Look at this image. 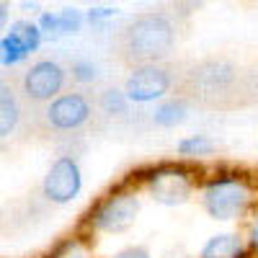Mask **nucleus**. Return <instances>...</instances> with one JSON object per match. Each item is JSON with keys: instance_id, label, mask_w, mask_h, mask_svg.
I'll list each match as a JSON object with an SVG mask.
<instances>
[{"instance_id": "nucleus-20", "label": "nucleus", "mask_w": 258, "mask_h": 258, "mask_svg": "<svg viewBox=\"0 0 258 258\" xmlns=\"http://www.w3.org/2000/svg\"><path fill=\"white\" fill-rule=\"evenodd\" d=\"M111 258H150V253L145 248H126V250H121V253H116Z\"/></svg>"}, {"instance_id": "nucleus-18", "label": "nucleus", "mask_w": 258, "mask_h": 258, "mask_svg": "<svg viewBox=\"0 0 258 258\" xmlns=\"http://www.w3.org/2000/svg\"><path fill=\"white\" fill-rule=\"evenodd\" d=\"M57 26H59V34H75L83 26V16L78 11L68 8V11L57 13Z\"/></svg>"}, {"instance_id": "nucleus-5", "label": "nucleus", "mask_w": 258, "mask_h": 258, "mask_svg": "<svg viewBox=\"0 0 258 258\" xmlns=\"http://www.w3.org/2000/svg\"><path fill=\"white\" fill-rule=\"evenodd\" d=\"M176 83V68L163 62H150V64H140L132 68V75L126 78L124 85V96L135 103H147L163 98Z\"/></svg>"}, {"instance_id": "nucleus-19", "label": "nucleus", "mask_w": 258, "mask_h": 258, "mask_svg": "<svg viewBox=\"0 0 258 258\" xmlns=\"http://www.w3.org/2000/svg\"><path fill=\"white\" fill-rule=\"evenodd\" d=\"M114 16V11H109V8H98V11H91L88 13V21L91 24H103L106 18H111Z\"/></svg>"}, {"instance_id": "nucleus-21", "label": "nucleus", "mask_w": 258, "mask_h": 258, "mask_svg": "<svg viewBox=\"0 0 258 258\" xmlns=\"http://www.w3.org/2000/svg\"><path fill=\"white\" fill-rule=\"evenodd\" d=\"M250 245L258 250V217H255V222H253V227H250Z\"/></svg>"}, {"instance_id": "nucleus-15", "label": "nucleus", "mask_w": 258, "mask_h": 258, "mask_svg": "<svg viewBox=\"0 0 258 258\" xmlns=\"http://www.w3.org/2000/svg\"><path fill=\"white\" fill-rule=\"evenodd\" d=\"M49 258H91V248L85 240L80 238H70L57 245V250L49 255Z\"/></svg>"}, {"instance_id": "nucleus-17", "label": "nucleus", "mask_w": 258, "mask_h": 258, "mask_svg": "<svg viewBox=\"0 0 258 258\" xmlns=\"http://www.w3.org/2000/svg\"><path fill=\"white\" fill-rule=\"evenodd\" d=\"M70 75H73L75 83L88 85V83H93V80L98 78V68H96L93 62H88V59H75V62L70 64Z\"/></svg>"}, {"instance_id": "nucleus-8", "label": "nucleus", "mask_w": 258, "mask_h": 258, "mask_svg": "<svg viewBox=\"0 0 258 258\" xmlns=\"http://www.w3.org/2000/svg\"><path fill=\"white\" fill-rule=\"evenodd\" d=\"M80 183H83V178H80L78 160L62 155L47 170L44 183H41V194H44V199L52 202V204H68L70 199L78 197Z\"/></svg>"}, {"instance_id": "nucleus-3", "label": "nucleus", "mask_w": 258, "mask_h": 258, "mask_svg": "<svg viewBox=\"0 0 258 258\" xmlns=\"http://www.w3.org/2000/svg\"><path fill=\"white\" fill-rule=\"evenodd\" d=\"M93 116V106L83 93H59L44 103L36 114V126L41 132H75L83 129Z\"/></svg>"}, {"instance_id": "nucleus-16", "label": "nucleus", "mask_w": 258, "mask_h": 258, "mask_svg": "<svg viewBox=\"0 0 258 258\" xmlns=\"http://www.w3.org/2000/svg\"><path fill=\"white\" fill-rule=\"evenodd\" d=\"M214 150V142L204 135H197V137H188L178 145V153L181 155H209Z\"/></svg>"}, {"instance_id": "nucleus-4", "label": "nucleus", "mask_w": 258, "mask_h": 258, "mask_svg": "<svg viewBox=\"0 0 258 258\" xmlns=\"http://www.w3.org/2000/svg\"><path fill=\"white\" fill-rule=\"evenodd\" d=\"M68 83V70L62 68V62L57 59H36L34 64L24 70V75L18 78V88L26 103H47L54 96H59L64 91Z\"/></svg>"}, {"instance_id": "nucleus-9", "label": "nucleus", "mask_w": 258, "mask_h": 258, "mask_svg": "<svg viewBox=\"0 0 258 258\" xmlns=\"http://www.w3.org/2000/svg\"><path fill=\"white\" fill-rule=\"evenodd\" d=\"M194 188V181L186 170L181 168H160L153 176H147V191L153 194V199L160 204H181L188 199V194Z\"/></svg>"}, {"instance_id": "nucleus-1", "label": "nucleus", "mask_w": 258, "mask_h": 258, "mask_svg": "<svg viewBox=\"0 0 258 258\" xmlns=\"http://www.w3.org/2000/svg\"><path fill=\"white\" fill-rule=\"evenodd\" d=\"M173 88L181 101L207 111H235L258 103V73L222 57H209L176 73Z\"/></svg>"}, {"instance_id": "nucleus-11", "label": "nucleus", "mask_w": 258, "mask_h": 258, "mask_svg": "<svg viewBox=\"0 0 258 258\" xmlns=\"http://www.w3.org/2000/svg\"><path fill=\"white\" fill-rule=\"evenodd\" d=\"M202 258H245V245L238 235H217L204 245Z\"/></svg>"}, {"instance_id": "nucleus-14", "label": "nucleus", "mask_w": 258, "mask_h": 258, "mask_svg": "<svg viewBox=\"0 0 258 258\" xmlns=\"http://www.w3.org/2000/svg\"><path fill=\"white\" fill-rule=\"evenodd\" d=\"M186 109H188V103L181 101V98L168 101V103H163L160 109L155 111L153 121H155L158 126H176V124H181V121L186 119Z\"/></svg>"}, {"instance_id": "nucleus-12", "label": "nucleus", "mask_w": 258, "mask_h": 258, "mask_svg": "<svg viewBox=\"0 0 258 258\" xmlns=\"http://www.w3.org/2000/svg\"><path fill=\"white\" fill-rule=\"evenodd\" d=\"M26 54H31L24 44V36L18 34L16 26H11V31L6 34V39L0 41V64H16Z\"/></svg>"}, {"instance_id": "nucleus-6", "label": "nucleus", "mask_w": 258, "mask_h": 258, "mask_svg": "<svg viewBox=\"0 0 258 258\" xmlns=\"http://www.w3.org/2000/svg\"><path fill=\"white\" fill-rule=\"evenodd\" d=\"M250 188L240 178H220L204 188V209L214 220H235L245 212Z\"/></svg>"}, {"instance_id": "nucleus-7", "label": "nucleus", "mask_w": 258, "mask_h": 258, "mask_svg": "<svg viewBox=\"0 0 258 258\" xmlns=\"http://www.w3.org/2000/svg\"><path fill=\"white\" fill-rule=\"evenodd\" d=\"M137 212L140 202L135 194H114L91 212L88 225L96 232H121L137 220Z\"/></svg>"}, {"instance_id": "nucleus-10", "label": "nucleus", "mask_w": 258, "mask_h": 258, "mask_svg": "<svg viewBox=\"0 0 258 258\" xmlns=\"http://www.w3.org/2000/svg\"><path fill=\"white\" fill-rule=\"evenodd\" d=\"M24 96H21L18 80L0 78V142L11 140L16 129L24 121Z\"/></svg>"}, {"instance_id": "nucleus-22", "label": "nucleus", "mask_w": 258, "mask_h": 258, "mask_svg": "<svg viewBox=\"0 0 258 258\" xmlns=\"http://www.w3.org/2000/svg\"><path fill=\"white\" fill-rule=\"evenodd\" d=\"M6 21H8V6H6V0H0V29L6 26Z\"/></svg>"}, {"instance_id": "nucleus-2", "label": "nucleus", "mask_w": 258, "mask_h": 258, "mask_svg": "<svg viewBox=\"0 0 258 258\" xmlns=\"http://www.w3.org/2000/svg\"><path fill=\"white\" fill-rule=\"evenodd\" d=\"M176 44V21L163 11H147L116 31L114 54L124 68H140L150 62H163Z\"/></svg>"}, {"instance_id": "nucleus-13", "label": "nucleus", "mask_w": 258, "mask_h": 258, "mask_svg": "<svg viewBox=\"0 0 258 258\" xmlns=\"http://www.w3.org/2000/svg\"><path fill=\"white\" fill-rule=\"evenodd\" d=\"M98 111L103 116H124L129 111V98L119 88H106L98 93Z\"/></svg>"}]
</instances>
